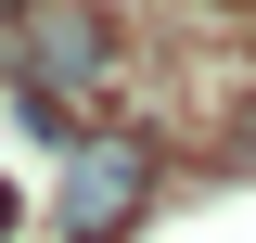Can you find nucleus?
Here are the masks:
<instances>
[{"mask_svg": "<svg viewBox=\"0 0 256 243\" xmlns=\"http://www.w3.org/2000/svg\"><path fill=\"white\" fill-rule=\"evenodd\" d=\"M26 64L64 77V90H90L102 64H116V26H102L90 0H26Z\"/></svg>", "mask_w": 256, "mask_h": 243, "instance_id": "1", "label": "nucleus"}, {"mask_svg": "<svg viewBox=\"0 0 256 243\" xmlns=\"http://www.w3.org/2000/svg\"><path fill=\"white\" fill-rule=\"evenodd\" d=\"M0 230H13V192H0Z\"/></svg>", "mask_w": 256, "mask_h": 243, "instance_id": "3", "label": "nucleus"}, {"mask_svg": "<svg viewBox=\"0 0 256 243\" xmlns=\"http://www.w3.org/2000/svg\"><path fill=\"white\" fill-rule=\"evenodd\" d=\"M64 205H77V230H102L116 205H141V154H116V141L77 154V192H64Z\"/></svg>", "mask_w": 256, "mask_h": 243, "instance_id": "2", "label": "nucleus"}, {"mask_svg": "<svg viewBox=\"0 0 256 243\" xmlns=\"http://www.w3.org/2000/svg\"><path fill=\"white\" fill-rule=\"evenodd\" d=\"M244 13H256V0H244Z\"/></svg>", "mask_w": 256, "mask_h": 243, "instance_id": "4", "label": "nucleus"}]
</instances>
